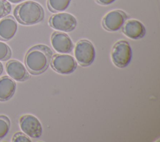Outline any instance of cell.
<instances>
[{"label": "cell", "instance_id": "6da1fadb", "mask_svg": "<svg viewBox=\"0 0 160 142\" xmlns=\"http://www.w3.org/2000/svg\"><path fill=\"white\" fill-rule=\"evenodd\" d=\"M52 54V51L46 45L40 44L31 48L25 57L28 69L33 74L42 73L49 65Z\"/></svg>", "mask_w": 160, "mask_h": 142}, {"label": "cell", "instance_id": "7a4b0ae2", "mask_svg": "<svg viewBox=\"0 0 160 142\" xmlns=\"http://www.w3.org/2000/svg\"><path fill=\"white\" fill-rule=\"evenodd\" d=\"M14 14L22 24L31 25L40 22L44 17L42 6L34 1H26L16 7Z\"/></svg>", "mask_w": 160, "mask_h": 142}, {"label": "cell", "instance_id": "3957f363", "mask_svg": "<svg viewBox=\"0 0 160 142\" xmlns=\"http://www.w3.org/2000/svg\"><path fill=\"white\" fill-rule=\"evenodd\" d=\"M132 58V51L129 44L124 40L116 43L111 51L112 63L118 68L127 66Z\"/></svg>", "mask_w": 160, "mask_h": 142}, {"label": "cell", "instance_id": "277c9868", "mask_svg": "<svg viewBox=\"0 0 160 142\" xmlns=\"http://www.w3.org/2000/svg\"><path fill=\"white\" fill-rule=\"evenodd\" d=\"M74 55L78 63L82 66L92 64L95 59L96 51L93 44L86 39H82L75 46Z\"/></svg>", "mask_w": 160, "mask_h": 142}, {"label": "cell", "instance_id": "5b68a950", "mask_svg": "<svg viewBox=\"0 0 160 142\" xmlns=\"http://www.w3.org/2000/svg\"><path fill=\"white\" fill-rule=\"evenodd\" d=\"M49 23L52 28L63 32H70L74 30L77 24L75 17L68 13L53 14L50 18Z\"/></svg>", "mask_w": 160, "mask_h": 142}, {"label": "cell", "instance_id": "8992f818", "mask_svg": "<svg viewBox=\"0 0 160 142\" xmlns=\"http://www.w3.org/2000/svg\"><path fill=\"white\" fill-rule=\"evenodd\" d=\"M51 64L56 72L62 74H68L72 73L77 67L75 59L71 55L56 54L51 58Z\"/></svg>", "mask_w": 160, "mask_h": 142}, {"label": "cell", "instance_id": "52a82bcc", "mask_svg": "<svg viewBox=\"0 0 160 142\" xmlns=\"http://www.w3.org/2000/svg\"><path fill=\"white\" fill-rule=\"evenodd\" d=\"M19 126L22 132L31 138H38L42 134L41 124L39 119L33 115L22 116L20 118Z\"/></svg>", "mask_w": 160, "mask_h": 142}, {"label": "cell", "instance_id": "ba28073f", "mask_svg": "<svg viewBox=\"0 0 160 142\" xmlns=\"http://www.w3.org/2000/svg\"><path fill=\"white\" fill-rule=\"evenodd\" d=\"M127 19L125 13L113 10L107 13L102 19V26L108 31H116L121 28Z\"/></svg>", "mask_w": 160, "mask_h": 142}, {"label": "cell", "instance_id": "9c48e42d", "mask_svg": "<svg viewBox=\"0 0 160 142\" xmlns=\"http://www.w3.org/2000/svg\"><path fill=\"white\" fill-rule=\"evenodd\" d=\"M51 43L52 48L59 53H69L73 49V43L65 33L54 32L51 36Z\"/></svg>", "mask_w": 160, "mask_h": 142}, {"label": "cell", "instance_id": "30bf717a", "mask_svg": "<svg viewBox=\"0 0 160 142\" xmlns=\"http://www.w3.org/2000/svg\"><path fill=\"white\" fill-rule=\"evenodd\" d=\"M122 28L124 34L132 39H138L142 38L146 33L144 25L138 20H128Z\"/></svg>", "mask_w": 160, "mask_h": 142}, {"label": "cell", "instance_id": "8fae6325", "mask_svg": "<svg viewBox=\"0 0 160 142\" xmlns=\"http://www.w3.org/2000/svg\"><path fill=\"white\" fill-rule=\"evenodd\" d=\"M8 74L18 81H24L29 77L28 71L23 64L16 60H11L6 65Z\"/></svg>", "mask_w": 160, "mask_h": 142}, {"label": "cell", "instance_id": "7c38bea8", "mask_svg": "<svg viewBox=\"0 0 160 142\" xmlns=\"http://www.w3.org/2000/svg\"><path fill=\"white\" fill-rule=\"evenodd\" d=\"M18 31V24L11 16H8L0 21V39L4 41L10 40Z\"/></svg>", "mask_w": 160, "mask_h": 142}, {"label": "cell", "instance_id": "4fadbf2b", "mask_svg": "<svg viewBox=\"0 0 160 142\" xmlns=\"http://www.w3.org/2000/svg\"><path fill=\"white\" fill-rule=\"evenodd\" d=\"M16 89V83L10 78L4 76L0 78V100L6 101L10 99Z\"/></svg>", "mask_w": 160, "mask_h": 142}, {"label": "cell", "instance_id": "5bb4252c", "mask_svg": "<svg viewBox=\"0 0 160 142\" xmlns=\"http://www.w3.org/2000/svg\"><path fill=\"white\" fill-rule=\"evenodd\" d=\"M71 0H48L49 9L53 12H61L66 10Z\"/></svg>", "mask_w": 160, "mask_h": 142}, {"label": "cell", "instance_id": "9a60e30c", "mask_svg": "<svg viewBox=\"0 0 160 142\" xmlns=\"http://www.w3.org/2000/svg\"><path fill=\"white\" fill-rule=\"evenodd\" d=\"M9 128L10 122L9 119L5 116H0V140L7 135Z\"/></svg>", "mask_w": 160, "mask_h": 142}, {"label": "cell", "instance_id": "2e32d148", "mask_svg": "<svg viewBox=\"0 0 160 142\" xmlns=\"http://www.w3.org/2000/svg\"><path fill=\"white\" fill-rule=\"evenodd\" d=\"M11 55L9 46L4 43L0 41V61L6 60Z\"/></svg>", "mask_w": 160, "mask_h": 142}, {"label": "cell", "instance_id": "e0dca14e", "mask_svg": "<svg viewBox=\"0 0 160 142\" xmlns=\"http://www.w3.org/2000/svg\"><path fill=\"white\" fill-rule=\"evenodd\" d=\"M11 6L6 0H0V18L6 16L11 11Z\"/></svg>", "mask_w": 160, "mask_h": 142}, {"label": "cell", "instance_id": "ac0fdd59", "mask_svg": "<svg viewBox=\"0 0 160 142\" xmlns=\"http://www.w3.org/2000/svg\"><path fill=\"white\" fill-rule=\"evenodd\" d=\"M14 142H31V140L26 135L21 133H18L14 134L12 138Z\"/></svg>", "mask_w": 160, "mask_h": 142}, {"label": "cell", "instance_id": "d6986e66", "mask_svg": "<svg viewBox=\"0 0 160 142\" xmlns=\"http://www.w3.org/2000/svg\"><path fill=\"white\" fill-rule=\"evenodd\" d=\"M116 0H97V1L102 5H109L114 3Z\"/></svg>", "mask_w": 160, "mask_h": 142}, {"label": "cell", "instance_id": "ffe728a7", "mask_svg": "<svg viewBox=\"0 0 160 142\" xmlns=\"http://www.w3.org/2000/svg\"><path fill=\"white\" fill-rule=\"evenodd\" d=\"M7 1L12 4H18V3H19L22 1H23L24 0H7Z\"/></svg>", "mask_w": 160, "mask_h": 142}, {"label": "cell", "instance_id": "44dd1931", "mask_svg": "<svg viewBox=\"0 0 160 142\" xmlns=\"http://www.w3.org/2000/svg\"><path fill=\"white\" fill-rule=\"evenodd\" d=\"M2 69H3V66L2 64L0 63V74H1V73L2 72Z\"/></svg>", "mask_w": 160, "mask_h": 142}]
</instances>
